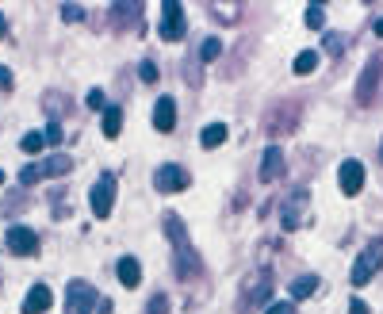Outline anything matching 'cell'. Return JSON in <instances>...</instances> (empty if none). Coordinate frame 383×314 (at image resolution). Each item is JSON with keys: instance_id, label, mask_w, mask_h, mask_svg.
<instances>
[{"instance_id": "cell-36", "label": "cell", "mask_w": 383, "mask_h": 314, "mask_svg": "<svg viewBox=\"0 0 383 314\" xmlns=\"http://www.w3.org/2000/svg\"><path fill=\"white\" fill-rule=\"evenodd\" d=\"M268 314H295V303H272Z\"/></svg>"}, {"instance_id": "cell-4", "label": "cell", "mask_w": 383, "mask_h": 314, "mask_svg": "<svg viewBox=\"0 0 383 314\" xmlns=\"http://www.w3.org/2000/svg\"><path fill=\"white\" fill-rule=\"evenodd\" d=\"M383 96V54H372L368 62H364V73L356 80V104L361 108H372Z\"/></svg>"}, {"instance_id": "cell-21", "label": "cell", "mask_w": 383, "mask_h": 314, "mask_svg": "<svg viewBox=\"0 0 383 314\" xmlns=\"http://www.w3.org/2000/svg\"><path fill=\"white\" fill-rule=\"evenodd\" d=\"M119 131H123V108H104V134L119 138Z\"/></svg>"}, {"instance_id": "cell-22", "label": "cell", "mask_w": 383, "mask_h": 314, "mask_svg": "<svg viewBox=\"0 0 383 314\" xmlns=\"http://www.w3.org/2000/svg\"><path fill=\"white\" fill-rule=\"evenodd\" d=\"M345 46H349V35H345V31H330V35L322 38V50L333 54V58H337V54H345Z\"/></svg>"}, {"instance_id": "cell-23", "label": "cell", "mask_w": 383, "mask_h": 314, "mask_svg": "<svg viewBox=\"0 0 383 314\" xmlns=\"http://www.w3.org/2000/svg\"><path fill=\"white\" fill-rule=\"evenodd\" d=\"M43 104H46V111H50V123H58V115H65V108H69V100H65L62 92H46Z\"/></svg>"}, {"instance_id": "cell-15", "label": "cell", "mask_w": 383, "mask_h": 314, "mask_svg": "<svg viewBox=\"0 0 383 314\" xmlns=\"http://www.w3.org/2000/svg\"><path fill=\"white\" fill-rule=\"evenodd\" d=\"M280 173H284V150H280V146H268L265 157H260V180L272 184Z\"/></svg>"}, {"instance_id": "cell-40", "label": "cell", "mask_w": 383, "mask_h": 314, "mask_svg": "<svg viewBox=\"0 0 383 314\" xmlns=\"http://www.w3.org/2000/svg\"><path fill=\"white\" fill-rule=\"evenodd\" d=\"M372 31H376V35L383 38V15H376V20H372Z\"/></svg>"}, {"instance_id": "cell-18", "label": "cell", "mask_w": 383, "mask_h": 314, "mask_svg": "<svg viewBox=\"0 0 383 314\" xmlns=\"http://www.w3.org/2000/svg\"><path fill=\"white\" fill-rule=\"evenodd\" d=\"M119 284H123V287H138V284H142V264H138L134 257H123V261H119Z\"/></svg>"}, {"instance_id": "cell-16", "label": "cell", "mask_w": 383, "mask_h": 314, "mask_svg": "<svg viewBox=\"0 0 383 314\" xmlns=\"http://www.w3.org/2000/svg\"><path fill=\"white\" fill-rule=\"evenodd\" d=\"M50 287H46V284H35V287H31V292H27V299H23V314H46V311H50Z\"/></svg>"}, {"instance_id": "cell-6", "label": "cell", "mask_w": 383, "mask_h": 314, "mask_svg": "<svg viewBox=\"0 0 383 314\" xmlns=\"http://www.w3.org/2000/svg\"><path fill=\"white\" fill-rule=\"evenodd\" d=\"M88 204H92V215H96V219H108V215H111V204H116V176H111V173H100V180H96L92 192H88Z\"/></svg>"}, {"instance_id": "cell-28", "label": "cell", "mask_w": 383, "mask_h": 314, "mask_svg": "<svg viewBox=\"0 0 383 314\" xmlns=\"http://www.w3.org/2000/svg\"><path fill=\"white\" fill-rule=\"evenodd\" d=\"M43 180V173H39V165H27V169H20V184L23 188H31V184H39Z\"/></svg>"}, {"instance_id": "cell-33", "label": "cell", "mask_w": 383, "mask_h": 314, "mask_svg": "<svg viewBox=\"0 0 383 314\" xmlns=\"http://www.w3.org/2000/svg\"><path fill=\"white\" fill-rule=\"evenodd\" d=\"M138 77H142V80H158V66H153V62H142V66H138Z\"/></svg>"}, {"instance_id": "cell-29", "label": "cell", "mask_w": 383, "mask_h": 314, "mask_svg": "<svg viewBox=\"0 0 383 314\" xmlns=\"http://www.w3.org/2000/svg\"><path fill=\"white\" fill-rule=\"evenodd\" d=\"M146 314H169V299L158 292V295L150 299V307H146Z\"/></svg>"}, {"instance_id": "cell-19", "label": "cell", "mask_w": 383, "mask_h": 314, "mask_svg": "<svg viewBox=\"0 0 383 314\" xmlns=\"http://www.w3.org/2000/svg\"><path fill=\"white\" fill-rule=\"evenodd\" d=\"M226 138H230V131H226V123H211V127H203V134H200L203 150H218V146H223Z\"/></svg>"}, {"instance_id": "cell-14", "label": "cell", "mask_w": 383, "mask_h": 314, "mask_svg": "<svg viewBox=\"0 0 383 314\" xmlns=\"http://www.w3.org/2000/svg\"><path fill=\"white\" fill-rule=\"evenodd\" d=\"M361 188H364V165L361 161H345V165H341V192H345V196H356Z\"/></svg>"}, {"instance_id": "cell-26", "label": "cell", "mask_w": 383, "mask_h": 314, "mask_svg": "<svg viewBox=\"0 0 383 314\" xmlns=\"http://www.w3.org/2000/svg\"><path fill=\"white\" fill-rule=\"evenodd\" d=\"M218 54H223V43H218V38H203V46H200V62H215Z\"/></svg>"}, {"instance_id": "cell-31", "label": "cell", "mask_w": 383, "mask_h": 314, "mask_svg": "<svg viewBox=\"0 0 383 314\" xmlns=\"http://www.w3.org/2000/svg\"><path fill=\"white\" fill-rule=\"evenodd\" d=\"M88 108H92V111H104V108H108V100H104L100 88H92V92H88Z\"/></svg>"}, {"instance_id": "cell-8", "label": "cell", "mask_w": 383, "mask_h": 314, "mask_svg": "<svg viewBox=\"0 0 383 314\" xmlns=\"http://www.w3.org/2000/svg\"><path fill=\"white\" fill-rule=\"evenodd\" d=\"M184 31H188L184 8L176 4V0H165V4H161V38H165V43H181Z\"/></svg>"}, {"instance_id": "cell-1", "label": "cell", "mask_w": 383, "mask_h": 314, "mask_svg": "<svg viewBox=\"0 0 383 314\" xmlns=\"http://www.w3.org/2000/svg\"><path fill=\"white\" fill-rule=\"evenodd\" d=\"M165 234L173 241V253H176V280H184V284L200 280L203 264H200V253H195L192 241H188V230H184L181 215H173V211L165 215Z\"/></svg>"}, {"instance_id": "cell-2", "label": "cell", "mask_w": 383, "mask_h": 314, "mask_svg": "<svg viewBox=\"0 0 383 314\" xmlns=\"http://www.w3.org/2000/svg\"><path fill=\"white\" fill-rule=\"evenodd\" d=\"M299 123H303V104L299 100H276L272 108L265 111V134L268 138H288V134L299 131Z\"/></svg>"}, {"instance_id": "cell-32", "label": "cell", "mask_w": 383, "mask_h": 314, "mask_svg": "<svg viewBox=\"0 0 383 314\" xmlns=\"http://www.w3.org/2000/svg\"><path fill=\"white\" fill-rule=\"evenodd\" d=\"M43 138H46V146H58V142H62V127H58V123H50V127L43 131Z\"/></svg>"}, {"instance_id": "cell-9", "label": "cell", "mask_w": 383, "mask_h": 314, "mask_svg": "<svg viewBox=\"0 0 383 314\" xmlns=\"http://www.w3.org/2000/svg\"><path fill=\"white\" fill-rule=\"evenodd\" d=\"M307 188H295L288 199L280 204V222H284V230H299L307 222Z\"/></svg>"}, {"instance_id": "cell-39", "label": "cell", "mask_w": 383, "mask_h": 314, "mask_svg": "<svg viewBox=\"0 0 383 314\" xmlns=\"http://www.w3.org/2000/svg\"><path fill=\"white\" fill-rule=\"evenodd\" d=\"M96 314H111V303L108 299H96Z\"/></svg>"}, {"instance_id": "cell-42", "label": "cell", "mask_w": 383, "mask_h": 314, "mask_svg": "<svg viewBox=\"0 0 383 314\" xmlns=\"http://www.w3.org/2000/svg\"><path fill=\"white\" fill-rule=\"evenodd\" d=\"M379 165H383V142H379Z\"/></svg>"}, {"instance_id": "cell-17", "label": "cell", "mask_w": 383, "mask_h": 314, "mask_svg": "<svg viewBox=\"0 0 383 314\" xmlns=\"http://www.w3.org/2000/svg\"><path fill=\"white\" fill-rule=\"evenodd\" d=\"M39 173H43V176H54V180H58V176L73 173V157H69V154H50V157L39 161Z\"/></svg>"}, {"instance_id": "cell-35", "label": "cell", "mask_w": 383, "mask_h": 314, "mask_svg": "<svg viewBox=\"0 0 383 314\" xmlns=\"http://www.w3.org/2000/svg\"><path fill=\"white\" fill-rule=\"evenodd\" d=\"M54 219H65V192H54Z\"/></svg>"}, {"instance_id": "cell-13", "label": "cell", "mask_w": 383, "mask_h": 314, "mask_svg": "<svg viewBox=\"0 0 383 314\" xmlns=\"http://www.w3.org/2000/svg\"><path fill=\"white\" fill-rule=\"evenodd\" d=\"M153 127L165 131V134L176 127V100H173V96H161V100L153 104Z\"/></svg>"}, {"instance_id": "cell-7", "label": "cell", "mask_w": 383, "mask_h": 314, "mask_svg": "<svg viewBox=\"0 0 383 314\" xmlns=\"http://www.w3.org/2000/svg\"><path fill=\"white\" fill-rule=\"evenodd\" d=\"M379 269H383V241H372V245L364 249L361 257H356V264H353V284L364 287Z\"/></svg>"}, {"instance_id": "cell-5", "label": "cell", "mask_w": 383, "mask_h": 314, "mask_svg": "<svg viewBox=\"0 0 383 314\" xmlns=\"http://www.w3.org/2000/svg\"><path fill=\"white\" fill-rule=\"evenodd\" d=\"M96 287L88 280H69L65 287V314H96Z\"/></svg>"}, {"instance_id": "cell-34", "label": "cell", "mask_w": 383, "mask_h": 314, "mask_svg": "<svg viewBox=\"0 0 383 314\" xmlns=\"http://www.w3.org/2000/svg\"><path fill=\"white\" fill-rule=\"evenodd\" d=\"M12 85H15L12 69H8V66H0V88H4V92H12Z\"/></svg>"}, {"instance_id": "cell-11", "label": "cell", "mask_w": 383, "mask_h": 314, "mask_svg": "<svg viewBox=\"0 0 383 314\" xmlns=\"http://www.w3.org/2000/svg\"><path fill=\"white\" fill-rule=\"evenodd\" d=\"M8 253H15V257L39 253V234L27 227H8Z\"/></svg>"}, {"instance_id": "cell-20", "label": "cell", "mask_w": 383, "mask_h": 314, "mask_svg": "<svg viewBox=\"0 0 383 314\" xmlns=\"http://www.w3.org/2000/svg\"><path fill=\"white\" fill-rule=\"evenodd\" d=\"M319 287H322L319 276H299V280H291V295H295V299H311Z\"/></svg>"}, {"instance_id": "cell-27", "label": "cell", "mask_w": 383, "mask_h": 314, "mask_svg": "<svg viewBox=\"0 0 383 314\" xmlns=\"http://www.w3.org/2000/svg\"><path fill=\"white\" fill-rule=\"evenodd\" d=\"M307 27H314V31H322V27H326V12H322V4H311V8H307Z\"/></svg>"}, {"instance_id": "cell-3", "label": "cell", "mask_w": 383, "mask_h": 314, "mask_svg": "<svg viewBox=\"0 0 383 314\" xmlns=\"http://www.w3.org/2000/svg\"><path fill=\"white\" fill-rule=\"evenodd\" d=\"M268 295H272V269H257L253 276H246V284L238 292V314L260 311L268 303Z\"/></svg>"}, {"instance_id": "cell-41", "label": "cell", "mask_w": 383, "mask_h": 314, "mask_svg": "<svg viewBox=\"0 0 383 314\" xmlns=\"http://www.w3.org/2000/svg\"><path fill=\"white\" fill-rule=\"evenodd\" d=\"M4 35H8V20L0 15V38H4Z\"/></svg>"}, {"instance_id": "cell-25", "label": "cell", "mask_w": 383, "mask_h": 314, "mask_svg": "<svg viewBox=\"0 0 383 314\" xmlns=\"http://www.w3.org/2000/svg\"><path fill=\"white\" fill-rule=\"evenodd\" d=\"M20 146H23V154H39V150L46 146V138H43L39 131H27V134H23V142H20Z\"/></svg>"}, {"instance_id": "cell-37", "label": "cell", "mask_w": 383, "mask_h": 314, "mask_svg": "<svg viewBox=\"0 0 383 314\" xmlns=\"http://www.w3.org/2000/svg\"><path fill=\"white\" fill-rule=\"evenodd\" d=\"M4 211H23V196H12V199H4Z\"/></svg>"}, {"instance_id": "cell-10", "label": "cell", "mask_w": 383, "mask_h": 314, "mask_svg": "<svg viewBox=\"0 0 383 314\" xmlns=\"http://www.w3.org/2000/svg\"><path fill=\"white\" fill-rule=\"evenodd\" d=\"M188 184H192V173L184 165H161L158 173H153V188L165 192V196L169 192H184Z\"/></svg>"}, {"instance_id": "cell-24", "label": "cell", "mask_w": 383, "mask_h": 314, "mask_svg": "<svg viewBox=\"0 0 383 314\" xmlns=\"http://www.w3.org/2000/svg\"><path fill=\"white\" fill-rule=\"evenodd\" d=\"M291 69H295L299 77L314 73V69H319V54H314V50H303V54H299V58H295V66H291Z\"/></svg>"}, {"instance_id": "cell-30", "label": "cell", "mask_w": 383, "mask_h": 314, "mask_svg": "<svg viewBox=\"0 0 383 314\" xmlns=\"http://www.w3.org/2000/svg\"><path fill=\"white\" fill-rule=\"evenodd\" d=\"M81 15H85V8H81V4H62V20L65 23H77Z\"/></svg>"}, {"instance_id": "cell-38", "label": "cell", "mask_w": 383, "mask_h": 314, "mask_svg": "<svg viewBox=\"0 0 383 314\" xmlns=\"http://www.w3.org/2000/svg\"><path fill=\"white\" fill-rule=\"evenodd\" d=\"M349 314H368V307H364L361 299H353V303H349Z\"/></svg>"}, {"instance_id": "cell-12", "label": "cell", "mask_w": 383, "mask_h": 314, "mask_svg": "<svg viewBox=\"0 0 383 314\" xmlns=\"http://www.w3.org/2000/svg\"><path fill=\"white\" fill-rule=\"evenodd\" d=\"M111 15H116L119 31H138L142 27V0H134V4H111Z\"/></svg>"}, {"instance_id": "cell-43", "label": "cell", "mask_w": 383, "mask_h": 314, "mask_svg": "<svg viewBox=\"0 0 383 314\" xmlns=\"http://www.w3.org/2000/svg\"><path fill=\"white\" fill-rule=\"evenodd\" d=\"M0 184H4V173H0Z\"/></svg>"}]
</instances>
